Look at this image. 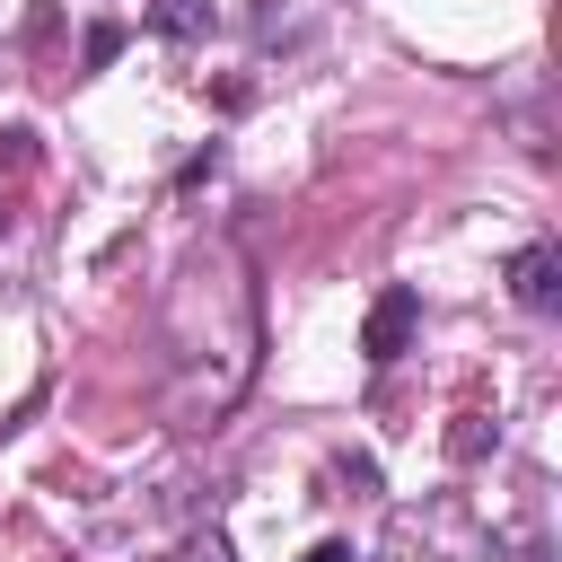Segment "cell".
Segmentation results:
<instances>
[{"mask_svg":"<svg viewBox=\"0 0 562 562\" xmlns=\"http://www.w3.org/2000/svg\"><path fill=\"white\" fill-rule=\"evenodd\" d=\"M509 290H518V307L553 316V307H562V255H553V246H527V255L509 263Z\"/></svg>","mask_w":562,"mask_h":562,"instance_id":"cell-1","label":"cell"},{"mask_svg":"<svg viewBox=\"0 0 562 562\" xmlns=\"http://www.w3.org/2000/svg\"><path fill=\"white\" fill-rule=\"evenodd\" d=\"M413 316H422V299H413V290H386V299L369 307V360H395L404 334H413Z\"/></svg>","mask_w":562,"mask_h":562,"instance_id":"cell-2","label":"cell"},{"mask_svg":"<svg viewBox=\"0 0 562 562\" xmlns=\"http://www.w3.org/2000/svg\"><path fill=\"white\" fill-rule=\"evenodd\" d=\"M149 18H158L167 35H202V26H211V9H202V0H158Z\"/></svg>","mask_w":562,"mask_h":562,"instance_id":"cell-3","label":"cell"},{"mask_svg":"<svg viewBox=\"0 0 562 562\" xmlns=\"http://www.w3.org/2000/svg\"><path fill=\"white\" fill-rule=\"evenodd\" d=\"M299 562H360L351 544H316V553H299Z\"/></svg>","mask_w":562,"mask_h":562,"instance_id":"cell-4","label":"cell"},{"mask_svg":"<svg viewBox=\"0 0 562 562\" xmlns=\"http://www.w3.org/2000/svg\"><path fill=\"white\" fill-rule=\"evenodd\" d=\"M26 26V0H0V35H18Z\"/></svg>","mask_w":562,"mask_h":562,"instance_id":"cell-5","label":"cell"},{"mask_svg":"<svg viewBox=\"0 0 562 562\" xmlns=\"http://www.w3.org/2000/svg\"><path fill=\"white\" fill-rule=\"evenodd\" d=\"M518 562H544V553H536V544H527V553H518Z\"/></svg>","mask_w":562,"mask_h":562,"instance_id":"cell-6","label":"cell"}]
</instances>
